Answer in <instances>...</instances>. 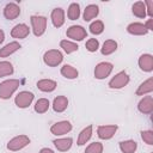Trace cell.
Masks as SVG:
<instances>
[{"label":"cell","mask_w":153,"mask_h":153,"mask_svg":"<svg viewBox=\"0 0 153 153\" xmlns=\"http://www.w3.org/2000/svg\"><path fill=\"white\" fill-rule=\"evenodd\" d=\"M117 131V126L116 124H109V126H99L97 128V135L102 140H109L111 139L115 133Z\"/></svg>","instance_id":"cell-10"},{"label":"cell","mask_w":153,"mask_h":153,"mask_svg":"<svg viewBox=\"0 0 153 153\" xmlns=\"http://www.w3.org/2000/svg\"><path fill=\"white\" fill-rule=\"evenodd\" d=\"M68 106V99L65 96H57L53 102V109L55 112H63Z\"/></svg>","instance_id":"cell-20"},{"label":"cell","mask_w":153,"mask_h":153,"mask_svg":"<svg viewBox=\"0 0 153 153\" xmlns=\"http://www.w3.org/2000/svg\"><path fill=\"white\" fill-rule=\"evenodd\" d=\"M90 32L93 35H100L104 31V23L102 20H94L90 24Z\"/></svg>","instance_id":"cell-32"},{"label":"cell","mask_w":153,"mask_h":153,"mask_svg":"<svg viewBox=\"0 0 153 153\" xmlns=\"http://www.w3.org/2000/svg\"><path fill=\"white\" fill-rule=\"evenodd\" d=\"M67 17L71 20H76L80 17V6L76 2H73L69 5L68 11H67Z\"/></svg>","instance_id":"cell-28"},{"label":"cell","mask_w":153,"mask_h":153,"mask_svg":"<svg viewBox=\"0 0 153 153\" xmlns=\"http://www.w3.org/2000/svg\"><path fill=\"white\" fill-rule=\"evenodd\" d=\"M53 143H54V146L56 147L57 151H60V152H67L72 147L73 140H72V137H61V139H55L53 141Z\"/></svg>","instance_id":"cell-17"},{"label":"cell","mask_w":153,"mask_h":153,"mask_svg":"<svg viewBox=\"0 0 153 153\" xmlns=\"http://www.w3.org/2000/svg\"><path fill=\"white\" fill-rule=\"evenodd\" d=\"M30 143V137L26 135H18L13 139H11L7 142V149L16 152V151H20L24 147H26Z\"/></svg>","instance_id":"cell-4"},{"label":"cell","mask_w":153,"mask_h":153,"mask_svg":"<svg viewBox=\"0 0 153 153\" xmlns=\"http://www.w3.org/2000/svg\"><path fill=\"white\" fill-rule=\"evenodd\" d=\"M56 86H57L56 81L51 79H42L37 81V87L42 92H53L56 88Z\"/></svg>","instance_id":"cell-18"},{"label":"cell","mask_w":153,"mask_h":153,"mask_svg":"<svg viewBox=\"0 0 153 153\" xmlns=\"http://www.w3.org/2000/svg\"><path fill=\"white\" fill-rule=\"evenodd\" d=\"M85 47H86V49H87L90 53H94V51H97L98 48H99V42H98V39H96V38H90V39L86 41Z\"/></svg>","instance_id":"cell-34"},{"label":"cell","mask_w":153,"mask_h":153,"mask_svg":"<svg viewBox=\"0 0 153 153\" xmlns=\"http://www.w3.org/2000/svg\"><path fill=\"white\" fill-rule=\"evenodd\" d=\"M129 75L127 74V72L124 71H121L118 72L110 81H109V87L110 88H114V90H118V88H122L124 86L128 85L129 82Z\"/></svg>","instance_id":"cell-5"},{"label":"cell","mask_w":153,"mask_h":153,"mask_svg":"<svg viewBox=\"0 0 153 153\" xmlns=\"http://www.w3.org/2000/svg\"><path fill=\"white\" fill-rule=\"evenodd\" d=\"M63 60V55L60 50L57 49H50L44 53L43 55V61L47 66L49 67H56L59 66Z\"/></svg>","instance_id":"cell-2"},{"label":"cell","mask_w":153,"mask_h":153,"mask_svg":"<svg viewBox=\"0 0 153 153\" xmlns=\"http://www.w3.org/2000/svg\"><path fill=\"white\" fill-rule=\"evenodd\" d=\"M71 130H72V123L69 121H60V122L54 123L50 127V133L56 136L65 135V134L69 133Z\"/></svg>","instance_id":"cell-9"},{"label":"cell","mask_w":153,"mask_h":153,"mask_svg":"<svg viewBox=\"0 0 153 153\" xmlns=\"http://www.w3.org/2000/svg\"><path fill=\"white\" fill-rule=\"evenodd\" d=\"M61 74L62 76H65L66 79H75L79 75V72L76 68H74L71 65H63L61 67Z\"/></svg>","instance_id":"cell-23"},{"label":"cell","mask_w":153,"mask_h":153,"mask_svg":"<svg viewBox=\"0 0 153 153\" xmlns=\"http://www.w3.org/2000/svg\"><path fill=\"white\" fill-rule=\"evenodd\" d=\"M50 18H51V23L55 27H61L65 24V11L61 7H56L51 11Z\"/></svg>","instance_id":"cell-14"},{"label":"cell","mask_w":153,"mask_h":153,"mask_svg":"<svg viewBox=\"0 0 153 153\" xmlns=\"http://www.w3.org/2000/svg\"><path fill=\"white\" fill-rule=\"evenodd\" d=\"M20 49V44L18 42H10L7 43L5 47H2L0 49V57H7L10 55H12L13 53H16L17 50Z\"/></svg>","instance_id":"cell-19"},{"label":"cell","mask_w":153,"mask_h":153,"mask_svg":"<svg viewBox=\"0 0 153 153\" xmlns=\"http://www.w3.org/2000/svg\"><path fill=\"white\" fill-rule=\"evenodd\" d=\"M139 67L143 72H152L153 71V56L151 54H142L139 57Z\"/></svg>","instance_id":"cell-15"},{"label":"cell","mask_w":153,"mask_h":153,"mask_svg":"<svg viewBox=\"0 0 153 153\" xmlns=\"http://www.w3.org/2000/svg\"><path fill=\"white\" fill-rule=\"evenodd\" d=\"M20 14V7L14 2H8L4 8V17L8 20H13Z\"/></svg>","instance_id":"cell-12"},{"label":"cell","mask_w":153,"mask_h":153,"mask_svg":"<svg viewBox=\"0 0 153 153\" xmlns=\"http://www.w3.org/2000/svg\"><path fill=\"white\" fill-rule=\"evenodd\" d=\"M145 6H146V14L149 16V18L153 17V1L148 0L145 2Z\"/></svg>","instance_id":"cell-36"},{"label":"cell","mask_w":153,"mask_h":153,"mask_svg":"<svg viewBox=\"0 0 153 153\" xmlns=\"http://www.w3.org/2000/svg\"><path fill=\"white\" fill-rule=\"evenodd\" d=\"M131 11H133V14L137 18H145L146 17V6H145V2L142 1H137L131 7Z\"/></svg>","instance_id":"cell-27"},{"label":"cell","mask_w":153,"mask_h":153,"mask_svg":"<svg viewBox=\"0 0 153 153\" xmlns=\"http://www.w3.org/2000/svg\"><path fill=\"white\" fill-rule=\"evenodd\" d=\"M60 47H61V48L63 49V51L67 53V54H72V53H74V51H76V50L79 49V47H78L76 43H74V42H72V41H67V39H62V41L60 42Z\"/></svg>","instance_id":"cell-29"},{"label":"cell","mask_w":153,"mask_h":153,"mask_svg":"<svg viewBox=\"0 0 153 153\" xmlns=\"http://www.w3.org/2000/svg\"><path fill=\"white\" fill-rule=\"evenodd\" d=\"M152 153H153V152H152Z\"/></svg>","instance_id":"cell-40"},{"label":"cell","mask_w":153,"mask_h":153,"mask_svg":"<svg viewBox=\"0 0 153 153\" xmlns=\"http://www.w3.org/2000/svg\"><path fill=\"white\" fill-rule=\"evenodd\" d=\"M141 139L147 145H153V131L152 130H142L141 131Z\"/></svg>","instance_id":"cell-35"},{"label":"cell","mask_w":153,"mask_h":153,"mask_svg":"<svg viewBox=\"0 0 153 153\" xmlns=\"http://www.w3.org/2000/svg\"><path fill=\"white\" fill-rule=\"evenodd\" d=\"M39 153H55L53 149H50V148H48V147H44V148H42L41 151H39Z\"/></svg>","instance_id":"cell-38"},{"label":"cell","mask_w":153,"mask_h":153,"mask_svg":"<svg viewBox=\"0 0 153 153\" xmlns=\"http://www.w3.org/2000/svg\"><path fill=\"white\" fill-rule=\"evenodd\" d=\"M116 49H117V42L114 41V39H106L103 43V47H102L100 51H102L103 55H110V54L115 53Z\"/></svg>","instance_id":"cell-26"},{"label":"cell","mask_w":153,"mask_h":153,"mask_svg":"<svg viewBox=\"0 0 153 153\" xmlns=\"http://www.w3.org/2000/svg\"><path fill=\"white\" fill-rule=\"evenodd\" d=\"M19 80L18 79H8L2 82H0V98L1 99H10L13 93L19 87Z\"/></svg>","instance_id":"cell-1"},{"label":"cell","mask_w":153,"mask_h":153,"mask_svg":"<svg viewBox=\"0 0 153 153\" xmlns=\"http://www.w3.org/2000/svg\"><path fill=\"white\" fill-rule=\"evenodd\" d=\"M137 148V143L134 140H126L120 142V149L122 153H134Z\"/></svg>","instance_id":"cell-25"},{"label":"cell","mask_w":153,"mask_h":153,"mask_svg":"<svg viewBox=\"0 0 153 153\" xmlns=\"http://www.w3.org/2000/svg\"><path fill=\"white\" fill-rule=\"evenodd\" d=\"M4 39H5V33H4V31L0 29V44L4 42Z\"/></svg>","instance_id":"cell-39"},{"label":"cell","mask_w":153,"mask_h":153,"mask_svg":"<svg viewBox=\"0 0 153 153\" xmlns=\"http://www.w3.org/2000/svg\"><path fill=\"white\" fill-rule=\"evenodd\" d=\"M99 13V7L94 4H91V5H87L86 8L84 10V20L85 22H90L92 20L93 18H96Z\"/></svg>","instance_id":"cell-21"},{"label":"cell","mask_w":153,"mask_h":153,"mask_svg":"<svg viewBox=\"0 0 153 153\" xmlns=\"http://www.w3.org/2000/svg\"><path fill=\"white\" fill-rule=\"evenodd\" d=\"M49 109V100L47 98H39L35 104V111L38 114H44Z\"/></svg>","instance_id":"cell-31"},{"label":"cell","mask_w":153,"mask_h":153,"mask_svg":"<svg viewBox=\"0 0 153 153\" xmlns=\"http://www.w3.org/2000/svg\"><path fill=\"white\" fill-rule=\"evenodd\" d=\"M152 91H153V79L148 78L146 81L140 84V86L136 90V96H143V94L151 93Z\"/></svg>","instance_id":"cell-22"},{"label":"cell","mask_w":153,"mask_h":153,"mask_svg":"<svg viewBox=\"0 0 153 153\" xmlns=\"http://www.w3.org/2000/svg\"><path fill=\"white\" fill-rule=\"evenodd\" d=\"M31 22V26H32V31L33 35L39 37L45 32L47 29V18L43 16H31L30 18Z\"/></svg>","instance_id":"cell-3"},{"label":"cell","mask_w":153,"mask_h":153,"mask_svg":"<svg viewBox=\"0 0 153 153\" xmlns=\"http://www.w3.org/2000/svg\"><path fill=\"white\" fill-rule=\"evenodd\" d=\"M66 36L68 38L74 39V41H82L84 38H86L87 32L81 25H72L67 29Z\"/></svg>","instance_id":"cell-7"},{"label":"cell","mask_w":153,"mask_h":153,"mask_svg":"<svg viewBox=\"0 0 153 153\" xmlns=\"http://www.w3.org/2000/svg\"><path fill=\"white\" fill-rule=\"evenodd\" d=\"M137 109L141 114L145 115H149L153 112V97L152 96H146L143 97L139 104H137Z\"/></svg>","instance_id":"cell-11"},{"label":"cell","mask_w":153,"mask_h":153,"mask_svg":"<svg viewBox=\"0 0 153 153\" xmlns=\"http://www.w3.org/2000/svg\"><path fill=\"white\" fill-rule=\"evenodd\" d=\"M127 31L130 33V35H135V36H142V35H146L148 32V30L146 29L145 24L142 23H130L128 26H127Z\"/></svg>","instance_id":"cell-16"},{"label":"cell","mask_w":153,"mask_h":153,"mask_svg":"<svg viewBox=\"0 0 153 153\" xmlns=\"http://www.w3.org/2000/svg\"><path fill=\"white\" fill-rule=\"evenodd\" d=\"M30 33V29L26 24L22 23V24H17L16 26H13V29L11 30V36L13 38H19L23 39L25 37H27Z\"/></svg>","instance_id":"cell-13"},{"label":"cell","mask_w":153,"mask_h":153,"mask_svg":"<svg viewBox=\"0 0 153 153\" xmlns=\"http://www.w3.org/2000/svg\"><path fill=\"white\" fill-rule=\"evenodd\" d=\"M33 93L32 92H29V91H22V92H19L17 96H16V98H14V103H16V105L18 106V108H20V109H25V108H27L31 103H32V100H33Z\"/></svg>","instance_id":"cell-6"},{"label":"cell","mask_w":153,"mask_h":153,"mask_svg":"<svg viewBox=\"0 0 153 153\" xmlns=\"http://www.w3.org/2000/svg\"><path fill=\"white\" fill-rule=\"evenodd\" d=\"M91 136H92V126H87V127L84 128V129L80 131V134H79V137H78V141H76L78 146L85 145V143L91 139Z\"/></svg>","instance_id":"cell-24"},{"label":"cell","mask_w":153,"mask_h":153,"mask_svg":"<svg viewBox=\"0 0 153 153\" xmlns=\"http://www.w3.org/2000/svg\"><path fill=\"white\" fill-rule=\"evenodd\" d=\"M13 72H14V69H13V66L11 62L0 61V78L11 75V74H13Z\"/></svg>","instance_id":"cell-30"},{"label":"cell","mask_w":153,"mask_h":153,"mask_svg":"<svg viewBox=\"0 0 153 153\" xmlns=\"http://www.w3.org/2000/svg\"><path fill=\"white\" fill-rule=\"evenodd\" d=\"M145 26H146V29H147L148 31H149V30L152 31V30H153V19H152V18H149V19L146 22Z\"/></svg>","instance_id":"cell-37"},{"label":"cell","mask_w":153,"mask_h":153,"mask_svg":"<svg viewBox=\"0 0 153 153\" xmlns=\"http://www.w3.org/2000/svg\"><path fill=\"white\" fill-rule=\"evenodd\" d=\"M85 153H103V145L100 142H92L86 147Z\"/></svg>","instance_id":"cell-33"},{"label":"cell","mask_w":153,"mask_h":153,"mask_svg":"<svg viewBox=\"0 0 153 153\" xmlns=\"http://www.w3.org/2000/svg\"><path fill=\"white\" fill-rule=\"evenodd\" d=\"M112 68H114V66L110 62H105V61L104 62H99L96 66V68H94V76H96V79L102 80V79L108 78L110 75V73L112 72Z\"/></svg>","instance_id":"cell-8"}]
</instances>
